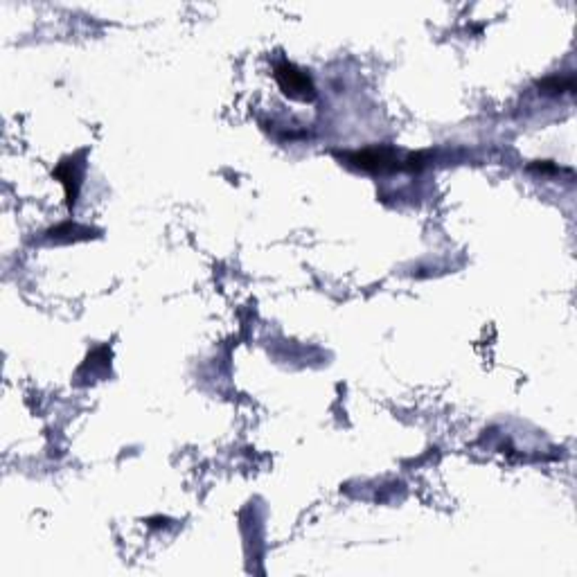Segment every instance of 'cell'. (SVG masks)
I'll list each match as a JSON object with an SVG mask.
<instances>
[{
    "label": "cell",
    "instance_id": "6da1fadb",
    "mask_svg": "<svg viewBox=\"0 0 577 577\" xmlns=\"http://www.w3.org/2000/svg\"><path fill=\"white\" fill-rule=\"evenodd\" d=\"M275 79L282 86V91L289 97H296V100H309L314 95V86L312 79H309L303 70H298L291 63H280L275 68Z\"/></svg>",
    "mask_w": 577,
    "mask_h": 577
},
{
    "label": "cell",
    "instance_id": "7a4b0ae2",
    "mask_svg": "<svg viewBox=\"0 0 577 577\" xmlns=\"http://www.w3.org/2000/svg\"><path fill=\"white\" fill-rule=\"evenodd\" d=\"M56 176H59V178H61V183L66 185L68 208H72V206H75L77 185H79V174L75 172V162H72V165H70V160H66L59 169H56Z\"/></svg>",
    "mask_w": 577,
    "mask_h": 577
},
{
    "label": "cell",
    "instance_id": "3957f363",
    "mask_svg": "<svg viewBox=\"0 0 577 577\" xmlns=\"http://www.w3.org/2000/svg\"><path fill=\"white\" fill-rule=\"evenodd\" d=\"M541 86L546 88L548 93H571V91H575V79H573V75H568V77H550V79L543 81Z\"/></svg>",
    "mask_w": 577,
    "mask_h": 577
}]
</instances>
